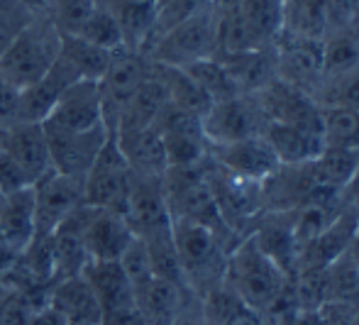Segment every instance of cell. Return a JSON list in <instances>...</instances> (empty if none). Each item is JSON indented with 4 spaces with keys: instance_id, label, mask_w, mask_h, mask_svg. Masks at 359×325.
I'll return each instance as SVG.
<instances>
[{
    "instance_id": "1",
    "label": "cell",
    "mask_w": 359,
    "mask_h": 325,
    "mask_svg": "<svg viewBox=\"0 0 359 325\" xmlns=\"http://www.w3.org/2000/svg\"><path fill=\"white\" fill-rule=\"evenodd\" d=\"M171 235L184 281L196 298L205 296L210 288L225 281L227 255L235 250L242 237L186 220H174Z\"/></svg>"
},
{
    "instance_id": "2",
    "label": "cell",
    "mask_w": 359,
    "mask_h": 325,
    "mask_svg": "<svg viewBox=\"0 0 359 325\" xmlns=\"http://www.w3.org/2000/svg\"><path fill=\"white\" fill-rule=\"evenodd\" d=\"M291 281L293 279L257 245L252 235L242 237L227 255L225 284L242 303L259 311L262 316H266L286 296Z\"/></svg>"
},
{
    "instance_id": "3",
    "label": "cell",
    "mask_w": 359,
    "mask_h": 325,
    "mask_svg": "<svg viewBox=\"0 0 359 325\" xmlns=\"http://www.w3.org/2000/svg\"><path fill=\"white\" fill-rule=\"evenodd\" d=\"M59 52L62 34L42 13H37L0 52V79L18 86L20 91L27 88L52 69Z\"/></svg>"
},
{
    "instance_id": "4",
    "label": "cell",
    "mask_w": 359,
    "mask_h": 325,
    "mask_svg": "<svg viewBox=\"0 0 359 325\" xmlns=\"http://www.w3.org/2000/svg\"><path fill=\"white\" fill-rule=\"evenodd\" d=\"M215 22L213 5L189 15L181 22L171 25L151 42L147 57L164 66H184L196 64L201 59L215 57Z\"/></svg>"
},
{
    "instance_id": "5",
    "label": "cell",
    "mask_w": 359,
    "mask_h": 325,
    "mask_svg": "<svg viewBox=\"0 0 359 325\" xmlns=\"http://www.w3.org/2000/svg\"><path fill=\"white\" fill-rule=\"evenodd\" d=\"M59 227L76 232L88 252V260L98 262H120L123 252L135 240V232L125 215L93 208L88 203H81Z\"/></svg>"
},
{
    "instance_id": "6",
    "label": "cell",
    "mask_w": 359,
    "mask_h": 325,
    "mask_svg": "<svg viewBox=\"0 0 359 325\" xmlns=\"http://www.w3.org/2000/svg\"><path fill=\"white\" fill-rule=\"evenodd\" d=\"M133 189V169L128 166L125 157L120 154L118 142L110 132L108 142L100 150L98 159L83 176V201L93 208L113 211L125 215Z\"/></svg>"
},
{
    "instance_id": "7",
    "label": "cell",
    "mask_w": 359,
    "mask_h": 325,
    "mask_svg": "<svg viewBox=\"0 0 359 325\" xmlns=\"http://www.w3.org/2000/svg\"><path fill=\"white\" fill-rule=\"evenodd\" d=\"M205 176H208L210 191H213L217 213L227 230L235 235H252L262 211V191L257 181H245L237 176L225 174L215 164L205 161Z\"/></svg>"
},
{
    "instance_id": "8",
    "label": "cell",
    "mask_w": 359,
    "mask_h": 325,
    "mask_svg": "<svg viewBox=\"0 0 359 325\" xmlns=\"http://www.w3.org/2000/svg\"><path fill=\"white\" fill-rule=\"evenodd\" d=\"M154 128L159 130L161 142H164L169 166H196L208 159V140H205L203 123L198 115L166 103Z\"/></svg>"
},
{
    "instance_id": "9",
    "label": "cell",
    "mask_w": 359,
    "mask_h": 325,
    "mask_svg": "<svg viewBox=\"0 0 359 325\" xmlns=\"http://www.w3.org/2000/svg\"><path fill=\"white\" fill-rule=\"evenodd\" d=\"M201 123H203L208 145H222V142H237L262 135L264 115L255 95H230V98L213 100Z\"/></svg>"
},
{
    "instance_id": "10",
    "label": "cell",
    "mask_w": 359,
    "mask_h": 325,
    "mask_svg": "<svg viewBox=\"0 0 359 325\" xmlns=\"http://www.w3.org/2000/svg\"><path fill=\"white\" fill-rule=\"evenodd\" d=\"M149 69H151V62L142 52L123 49V52H118L113 57L108 71H105L103 79L98 81L100 100H103V118L110 132L115 130L120 113H123L125 105L130 103V98H133L135 91L140 88V84L147 79Z\"/></svg>"
},
{
    "instance_id": "11",
    "label": "cell",
    "mask_w": 359,
    "mask_h": 325,
    "mask_svg": "<svg viewBox=\"0 0 359 325\" xmlns=\"http://www.w3.org/2000/svg\"><path fill=\"white\" fill-rule=\"evenodd\" d=\"M34 194V223H37V235L49 237L57 232V227L83 201V181L64 176L59 171H49L39 181L32 184Z\"/></svg>"
},
{
    "instance_id": "12",
    "label": "cell",
    "mask_w": 359,
    "mask_h": 325,
    "mask_svg": "<svg viewBox=\"0 0 359 325\" xmlns=\"http://www.w3.org/2000/svg\"><path fill=\"white\" fill-rule=\"evenodd\" d=\"M276 71L279 79L306 93H316L320 81L325 79L323 69V39H308L298 34L279 32L274 42Z\"/></svg>"
},
{
    "instance_id": "13",
    "label": "cell",
    "mask_w": 359,
    "mask_h": 325,
    "mask_svg": "<svg viewBox=\"0 0 359 325\" xmlns=\"http://www.w3.org/2000/svg\"><path fill=\"white\" fill-rule=\"evenodd\" d=\"M125 220L140 240L171 230L174 220H171L169 201H166L164 176L133 174V189H130Z\"/></svg>"
},
{
    "instance_id": "14",
    "label": "cell",
    "mask_w": 359,
    "mask_h": 325,
    "mask_svg": "<svg viewBox=\"0 0 359 325\" xmlns=\"http://www.w3.org/2000/svg\"><path fill=\"white\" fill-rule=\"evenodd\" d=\"M208 161L225 174L245 181H257V184H262L271 171L279 169L274 150L262 135L237 142H222V145H208Z\"/></svg>"
},
{
    "instance_id": "15",
    "label": "cell",
    "mask_w": 359,
    "mask_h": 325,
    "mask_svg": "<svg viewBox=\"0 0 359 325\" xmlns=\"http://www.w3.org/2000/svg\"><path fill=\"white\" fill-rule=\"evenodd\" d=\"M47 130L59 132H88L103 128V100H100L98 81H76L59 95L57 105L44 120ZM108 128V125H105Z\"/></svg>"
},
{
    "instance_id": "16",
    "label": "cell",
    "mask_w": 359,
    "mask_h": 325,
    "mask_svg": "<svg viewBox=\"0 0 359 325\" xmlns=\"http://www.w3.org/2000/svg\"><path fill=\"white\" fill-rule=\"evenodd\" d=\"M255 98L259 103L262 115H264V123L296 125V128H306L323 135L320 105L306 91L276 79L262 93H257Z\"/></svg>"
},
{
    "instance_id": "17",
    "label": "cell",
    "mask_w": 359,
    "mask_h": 325,
    "mask_svg": "<svg viewBox=\"0 0 359 325\" xmlns=\"http://www.w3.org/2000/svg\"><path fill=\"white\" fill-rule=\"evenodd\" d=\"M44 132H47L52 169L81 181L88 174V169L98 159L100 150H103L110 137V130L105 125L88 132H59L47 128H44Z\"/></svg>"
},
{
    "instance_id": "18",
    "label": "cell",
    "mask_w": 359,
    "mask_h": 325,
    "mask_svg": "<svg viewBox=\"0 0 359 325\" xmlns=\"http://www.w3.org/2000/svg\"><path fill=\"white\" fill-rule=\"evenodd\" d=\"M133 288L142 325H171L191 301H196L189 288L159 274H149L142 281L133 284Z\"/></svg>"
},
{
    "instance_id": "19",
    "label": "cell",
    "mask_w": 359,
    "mask_h": 325,
    "mask_svg": "<svg viewBox=\"0 0 359 325\" xmlns=\"http://www.w3.org/2000/svg\"><path fill=\"white\" fill-rule=\"evenodd\" d=\"M0 150L20 164V169L27 174V179L39 181L44 174L52 171V159H49L47 132L42 123H18L0 128Z\"/></svg>"
},
{
    "instance_id": "20",
    "label": "cell",
    "mask_w": 359,
    "mask_h": 325,
    "mask_svg": "<svg viewBox=\"0 0 359 325\" xmlns=\"http://www.w3.org/2000/svg\"><path fill=\"white\" fill-rule=\"evenodd\" d=\"M357 223H359V203L347 198L345 211L335 218V223L301 250L296 277L306 272H323V269H327L335 260H340V257L350 250Z\"/></svg>"
},
{
    "instance_id": "21",
    "label": "cell",
    "mask_w": 359,
    "mask_h": 325,
    "mask_svg": "<svg viewBox=\"0 0 359 325\" xmlns=\"http://www.w3.org/2000/svg\"><path fill=\"white\" fill-rule=\"evenodd\" d=\"M262 191V211H296L308 201L318 189L311 174L308 161L303 164H279L259 184Z\"/></svg>"
},
{
    "instance_id": "22",
    "label": "cell",
    "mask_w": 359,
    "mask_h": 325,
    "mask_svg": "<svg viewBox=\"0 0 359 325\" xmlns=\"http://www.w3.org/2000/svg\"><path fill=\"white\" fill-rule=\"evenodd\" d=\"M215 57L225 66L237 95H257V93H262L271 81L279 79L274 44H271V47L252 49V52L215 54Z\"/></svg>"
},
{
    "instance_id": "23",
    "label": "cell",
    "mask_w": 359,
    "mask_h": 325,
    "mask_svg": "<svg viewBox=\"0 0 359 325\" xmlns=\"http://www.w3.org/2000/svg\"><path fill=\"white\" fill-rule=\"evenodd\" d=\"M120 154L125 157L133 174L137 176H164L166 174V150L161 135L154 125L147 128H120L113 132Z\"/></svg>"
},
{
    "instance_id": "24",
    "label": "cell",
    "mask_w": 359,
    "mask_h": 325,
    "mask_svg": "<svg viewBox=\"0 0 359 325\" xmlns=\"http://www.w3.org/2000/svg\"><path fill=\"white\" fill-rule=\"evenodd\" d=\"M252 237L291 279L298 272V242L293 235L291 211H264L257 220Z\"/></svg>"
},
{
    "instance_id": "25",
    "label": "cell",
    "mask_w": 359,
    "mask_h": 325,
    "mask_svg": "<svg viewBox=\"0 0 359 325\" xmlns=\"http://www.w3.org/2000/svg\"><path fill=\"white\" fill-rule=\"evenodd\" d=\"M76 81H79V76L59 57L42 79L34 81L27 88H22V93H20V120L44 123L47 115L52 113V108L57 105L59 95Z\"/></svg>"
},
{
    "instance_id": "26",
    "label": "cell",
    "mask_w": 359,
    "mask_h": 325,
    "mask_svg": "<svg viewBox=\"0 0 359 325\" xmlns=\"http://www.w3.org/2000/svg\"><path fill=\"white\" fill-rule=\"evenodd\" d=\"M37 235L34 223V194L32 186L0 198V240L15 252L22 255Z\"/></svg>"
},
{
    "instance_id": "27",
    "label": "cell",
    "mask_w": 359,
    "mask_h": 325,
    "mask_svg": "<svg viewBox=\"0 0 359 325\" xmlns=\"http://www.w3.org/2000/svg\"><path fill=\"white\" fill-rule=\"evenodd\" d=\"M47 303L67 325H100V306L83 277L54 281Z\"/></svg>"
},
{
    "instance_id": "28",
    "label": "cell",
    "mask_w": 359,
    "mask_h": 325,
    "mask_svg": "<svg viewBox=\"0 0 359 325\" xmlns=\"http://www.w3.org/2000/svg\"><path fill=\"white\" fill-rule=\"evenodd\" d=\"M262 137L269 142L279 164H303V161H311L325 147L320 132L296 128V125L264 123Z\"/></svg>"
},
{
    "instance_id": "29",
    "label": "cell",
    "mask_w": 359,
    "mask_h": 325,
    "mask_svg": "<svg viewBox=\"0 0 359 325\" xmlns=\"http://www.w3.org/2000/svg\"><path fill=\"white\" fill-rule=\"evenodd\" d=\"M166 103H169L166 86H164V81L159 79V74H156L154 64H151L147 79L140 84V88L135 91V95L130 98V103L125 105V110L120 113L115 130H120V128H147V125H154L156 118H159V113L166 108Z\"/></svg>"
},
{
    "instance_id": "30",
    "label": "cell",
    "mask_w": 359,
    "mask_h": 325,
    "mask_svg": "<svg viewBox=\"0 0 359 325\" xmlns=\"http://www.w3.org/2000/svg\"><path fill=\"white\" fill-rule=\"evenodd\" d=\"M359 164V150L350 147H323L320 154L308 161L318 189L345 191Z\"/></svg>"
},
{
    "instance_id": "31",
    "label": "cell",
    "mask_w": 359,
    "mask_h": 325,
    "mask_svg": "<svg viewBox=\"0 0 359 325\" xmlns=\"http://www.w3.org/2000/svg\"><path fill=\"white\" fill-rule=\"evenodd\" d=\"M151 64H154L159 79L164 81L171 105L186 110V113L198 115V118H203V115L208 113L213 100L208 98V93H205V91L201 88L184 69H179V66H164V64H156V62H151Z\"/></svg>"
},
{
    "instance_id": "32",
    "label": "cell",
    "mask_w": 359,
    "mask_h": 325,
    "mask_svg": "<svg viewBox=\"0 0 359 325\" xmlns=\"http://www.w3.org/2000/svg\"><path fill=\"white\" fill-rule=\"evenodd\" d=\"M281 32L308 39H323L330 32L325 0H284V25Z\"/></svg>"
},
{
    "instance_id": "33",
    "label": "cell",
    "mask_w": 359,
    "mask_h": 325,
    "mask_svg": "<svg viewBox=\"0 0 359 325\" xmlns=\"http://www.w3.org/2000/svg\"><path fill=\"white\" fill-rule=\"evenodd\" d=\"M59 57L79 76V81H100L115 54L86 42L79 34H69V37H62V52H59Z\"/></svg>"
},
{
    "instance_id": "34",
    "label": "cell",
    "mask_w": 359,
    "mask_h": 325,
    "mask_svg": "<svg viewBox=\"0 0 359 325\" xmlns=\"http://www.w3.org/2000/svg\"><path fill=\"white\" fill-rule=\"evenodd\" d=\"M323 69L325 79L359 69V39L355 27H332L323 37Z\"/></svg>"
},
{
    "instance_id": "35",
    "label": "cell",
    "mask_w": 359,
    "mask_h": 325,
    "mask_svg": "<svg viewBox=\"0 0 359 325\" xmlns=\"http://www.w3.org/2000/svg\"><path fill=\"white\" fill-rule=\"evenodd\" d=\"M235 3L259 42L271 47L284 25V0H235Z\"/></svg>"
},
{
    "instance_id": "36",
    "label": "cell",
    "mask_w": 359,
    "mask_h": 325,
    "mask_svg": "<svg viewBox=\"0 0 359 325\" xmlns=\"http://www.w3.org/2000/svg\"><path fill=\"white\" fill-rule=\"evenodd\" d=\"M79 37L95 44V47L105 49V52H110V54H118V52H123V49H128L125 47V37H123V29H120L118 18H115V13L110 10V5H105L103 0H98V5H95V10L90 13V18L86 20V25L81 27Z\"/></svg>"
},
{
    "instance_id": "37",
    "label": "cell",
    "mask_w": 359,
    "mask_h": 325,
    "mask_svg": "<svg viewBox=\"0 0 359 325\" xmlns=\"http://www.w3.org/2000/svg\"><path fill=\"white\" fill-rule=\"evenodd\" d=\"M95 5H98V0H47L42 15L57 27L62 37H69V34L81 32Z\"/></svg>"
},
{
    "instance_id": "38",
    "label": "cell",
    "mask_w": 359,
    "mask_h": 325,
    "mask_svg": "<svg viewBox=\"0 0 359 325\" xmlns=\"http://www.w3.org/2000/svg\"><path fill=\"white\" fill-rule=\"evenodd\" d=\"M320 108L327 105H342V108H355L359 110V69L350 71L342 76H327L320 81V86L313 93Z\"/></svg>"
},
{
    "instance_id": "39",
    "label": "cell",
    "mask_w": 359,
    "mask_h": 325,
    "mask_svg": "<svg viewBox=\"0 0 359 325\" xmlns=\"http://www.w3.org/2000/svg\"><path fill=\"white\" fill-rule=\"evenodd\" d=\"M184 71L208 93L210 100H222V98H230V95H237L225 66L220 64L217 57L201 59V62H196V64H189V66H184Z\"/></svg>"
},
{
    "instance_id": "40",
    "label": "cell",
    "mask_w": 359,
    "mask_h": 325,
    "mask_svg": "<svg viewBox=\"0 0 359 325\" xmlns=\"http://www.w3.org/2000/svg\"><path fill=\"white\" fill-rule=\"evenodd\" d=\"M37 13L27 8L22 0H0V52L18 37V32Z\"/></svg>"
},
{
    "instance_id": "41",
    "label": "cell",
    "mask_w": 359,
    "mask_h": 325,
    "mask_svg": "<svg viewBox=\"0 0 359 325\" xmlns=\"http://www.w3.org/2000/svg\"><path fill=\"white\" fill-rule=\"evenodd\" d=\"M32 181L27 179L20 164L15 159H10L3 150H0V194H15V191H22L29 189Z\"/></svg>"
},
{
    "instance_id": "42",
    "label": "cell",
    "mask_w": 359,
    "mask_h": 325,
    "mask_svg": "<svg viewBox=\"0 0 359 325\" xmlns=\"http://www.w3.org/2000/svg\"><path fill=\"white\" fill-rule=\"evenodd\" d=\"M20 93L22 91L18 86L0 79V128H8L20 120Z\"/></svg>"
},
{
    "instance_id": "43",
    "label": "cell",
    "mask_w": 359,
    "mask_h": 325,
    "mask_svg": "<svg viewBox=\"0 0 359 325\" xmlns=\"http://www.w3.org/2000/svg\"><path fill=\"white\" fill-rule=\"evenodd\" d=\"M332 27H352L359 20V0H325Z\"/></svg>"
},
{
    "instance_id": "44",
    "label": "cell",
    "mask_w": 359,
    "mask_h": 325,
    "mask_svg": "<svg viewBox=\"0 0 359 325\" xmlns=\"http://www.w3.org/2000/svg\"><path fill=\"white\" fill-rule=\"evenodd\" d=\"M220 325H269V321L259 311H255V308H250L247 303L240 301Z\"/></svg>"
},
{
    "instance_id": "45",
    "label": "cell",
    "mask_w": 359,
    "mask_h": 325,
    "mask_svg": "<svg viewBox=\"0 0 359 325\" xmlns=\"http://www.w3.org/2000/svg\"><path fill=\"white\" fill-rule=\"evenodd\" d=\"M171 325H213V323L203 316V311H201V301L196 298V301H191L189 306L181 311V316L176 318Z\"/></svg>"
},
{
    "instance_id": "46",
    "label": "cell",
    "mask_w": 359,
    "mask_h": 325,
    "mask_svg": "<svg viewBox=\"0 0 359 325\" xmlns=\"http://www.w3.org/2000/svg\"><path fill=\"white\" fill-rule=\"evenodd\" d=\"M347 255H350V260L355 262L357 269H359V223H357L355 235H352V242H350V250H347Z\"/></svg>"
},
{
    "instance_id": "47",
    "label": "cell",
    "mask_w": 359,
    "mask_h": 325,
    "mask_svg": "<svg viewBox=\"0 0 359 325\" xmlns=\"http://www.w3.org/2000/svg\"><path fill=\"white\" fill-rule=\"evenodd\" d=\"M352 27H355V32H357V39H359V20H357L355 25H352Z\"/></svg>"
},
{
    "instance_id": "48",
    "label": "cell",
    "mask_w": 359,
    "mask_h": 325,
    "mask_svg": "<svg viewBox=\"0 0 359 325\" xmlns=\"http://www.w3.org/2000/svg\"><path fill=\"white\" fill-rule=\"evenodd\" d=\"M0 198H3V194H0Z\"/></svg>"
},
{
    "instance_id": "49",
    "label": "cell",
    "mask_w": 359,
    "mask_h": 325,
    "mask_svg": "<svg viewBox=\"0 0 359 325\" xmlns=\"http://www.w3.org/2000/svg\"><path fill=\"white\" fill-rule=\"evenodd\" d=\"M64 325H67V323H64Z\"/></svg>"
}]
</instances>
